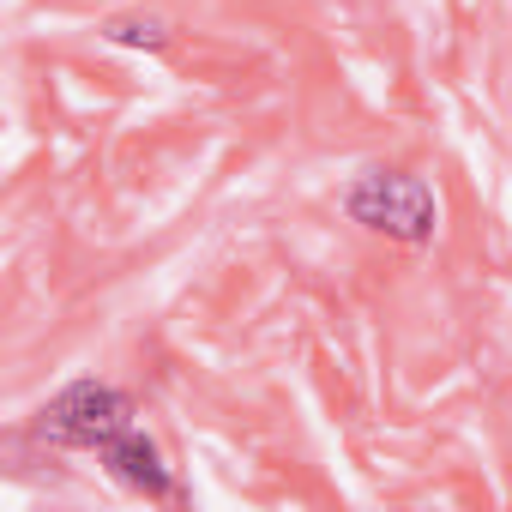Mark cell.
I'll return each instance as SVG.
<instances>
[{"mask_svg":"<svg viewBox=\"0 0 512 512\" xmlns=\"http://www.w3.org/2000/svg\"><path fill=\"white\" fill-rule=\"evenodd\" d=\"M350 217L368 229H386L398 241H428L434 235V193L416 175H362L350 187Z\"/></svg>","mask_w":512,"mask_h":512,"instance_id":"1","label":"cell"},{"mask_svg":"<svg viewBox=\"0 0 512 512\" xmlns=\"http://www.w3.org/2000/svg\"><path fill=\"white\" fill-rule=\"evenodd\" d=\"M37 434L55 446H109L115 434H127V398L115 386L79 380L37 416Z\"/></svg>","mask_w":512,"mask_h":512,"instance_id":"2","label":"cell"},{"mask_svg":"<svg viewBox=\"0 0 512 512\" xmlns=\"http://www.w3.org/2000/svg\"><path fill=\"white\" fill-rule=\"evenodd\" d=\"M109 470L121 482L145 488V494H163V482H169V470H163V458H157V446L145 434H115L109 440Z\"/></svg>","mask_w":512,"mask_h":512,"instance_id":"3","label":"cell"},{"mask_svg":"<svg viewBox=\"0 0 512 512\" xmlns=\"http://www.w3.org/2000/svg\"><path fill=\"white\" fill-rule=\"evenodd\" d=\"M109 37H115V43H145V49H157V43H163V31H157V25H133V19H127V25H115Z\"/></svg>","mask_w":512,"mask_h":512,"instance_id":"4","label":"cell"}]
</instances>
